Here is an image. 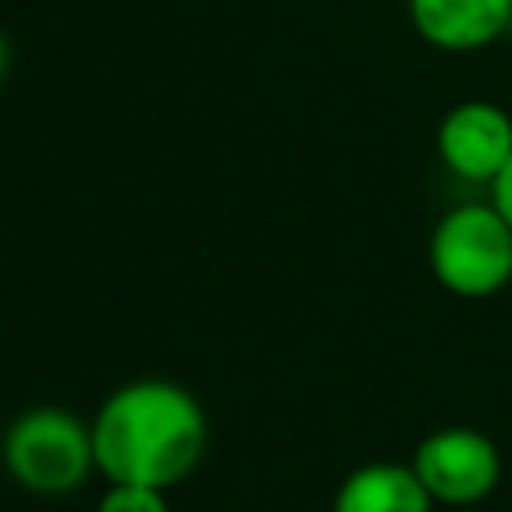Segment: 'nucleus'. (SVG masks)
I'll use <instances>...</instances> for the list:
<instances>
[{
  "label": "nucleus",
  "instance_id": "obj_5",
  "mask_svg": "<svg viewBox=\"0 0 512 512\" xmlns=\"http://www.w3.org/2000/svg\"><path fill=\"white\" fill-rule=\"evenodd\" d=\"M436 156L464 184H492L512 156V112L496 100H460L436 124Z\"/></svg>",
  "mask_w": 512,
  "mask_h": 512
},
{
  "label": "nucleus",
  "instance_id": "obj_8",
  "mask_svg": "<svg viewBox=\"0 0 512 512\" xmlns=\"http://www.w3.org/2000/svg\"><path fill=\"white\" fill-rule=\"evenodd\" d=\"M96 512H168L164 488L148 484H108L96 500Z\"/></svg>",
  "mask_w": 512,
  "mask_h": 512
},
{
  "label": "nucleus",
  "instance_id": "obj_4",
  "mask_svg": "<svg viewBox=\"0 0 512 512\" xmlns=\"http://www.w3.org/2000/svg\"><path fill=\"white\" fill-rule=\"evenodd\" d=\"M408 464L436 500V508H476L504 480L500 444L472 424L432 428L428 436H420Z\"/></svg>",
  "mask_w": 512,
  "mask_h": 512
},
{
  "label": "nucleus",
  "instance_id": "obj_9",
  "mask_svg": "<svg viewBox=\"0 0 512 512\" xmlns=\"http://www.w3.org/2000/svg\"><path fill=\"white\" fill-rule=\"evenodd\" d=\"M488 200L504 212V220L512 224V156H508V164L500 168V176L488 184Z\"/></svg>",
  "mask_w": 512,
  "mask_h": 512
},
{
  "label": "nucleus",
  "instance_id": "obj_7",
  "mask_svg": "<svg viewBox=\"0 0 512 512\" xmlns=\"http://www.w3.org/2000/svg\"><path fill=\"white\" fill-rule=\"evenodd\" d=\"M332 512H436V500L408 460H368L340 480Z\"/></svg>",
  "mask_w": 512,
  "mask_h": 512
},
{
  "label": "nucleus",
  "instance_id": "obj_6",
  "mask_svg": "<svg viewBox=\"0 0 512 512\" xmlns=\"http://www.w3.org/2000/svg\"><path fill=\"white\" fill-rule=\"evenodd\" d=\"M416 36L440 52H480L512 28V0H408Z\"/></svg>",
  "mask_w": 512,
  "mask_h": 512
},
{
  "label": "nucleus",
  "instance_id": "obj_1",
  "mask_svg": "<svg viewBox=\"0 0 512 512\" xmlns=\"http://www.w3.org/2000/svg\"><path fill=\"white\" fill-rule=\"evenodd\" d=\"M92 424L96 472L108 484L176 488L188 480L208 448V416L176 380L144 376L112 388Z\"/></svg>",
  "mask_w": 512,
  "mask_h": 512
},
{
  "label": "nucleus",
  "instance_id": "obj_3",
  "mask_svg": "<svg viewBox=\"0 0 512 512\" xmlns=\"http://www.w3.org/2000/svg\"><path fill=\"white\" fill-rule=\"evenodd\" d=\"M0 464L32 496H68L96 472L92 424L68 408L36 404L4 428Z\"/></svg>",
  "mask_w": 512,
  "mask_h": 512
},
{
  "label": "nucleus",
  "instance_id": "obj_2",
  "mask_svg": "<svg viewBox=\"0 0 512 512\" xmlns=\"http://www.w3.org/2000/svg\"><path fill=\"white\" fill-rule=\"evenodd\" d=\"M428 272L460 300H488L512 284V224L492 200L448 208L428 232Z\"/></svg>",
  "mask_w": 512,
  "mask_h": 512
},
{
  "label": "nucleus",
  "instance_id": "obj_10",
  "mask_svg": "<svg viewBox=\"0 0 512 512\" xmlns=\"http://www.w3.org/2000/svg\"><path fill=\"white\" fill-rule=\"evenodd\" d=\"M8 68H12V48H8V36L0 32V84L8 80Z\"/></svg>",
  "mask_w": 512,
  "mask_h": 512
}]
</instances>
